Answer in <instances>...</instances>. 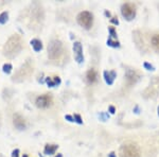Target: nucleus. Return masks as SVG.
Masks as SVG:
<instances>
[{
	"instance_id": "dca6fc26",
	"label": "nucleus",
	"mask_w": 159,
	"mask_h": 157,
	"mask_svg": "<svg viewBox=\"0 0 159 157\" xmlns=\"http://www.w3.org/2000/svg\"><path fill=\"white\" fill-rule=\"evenodd\" d=\"M2 69H3L4 73L9 75V73H11V71H12V65H11V64H4L3 67H2Z\"/></svg>"
},
{
	"instance_id": "a211bd4d",
	"label": "nucleus",
	"mask_w": 159,
	"mask_h": 157,
	"mask_svg": "<svg viewBox=\"0 0 159 157\" xmlns=\"http://www.w3.org/2000/svg\"><path fill=\"white\" fill-rule=\"evenodd\" d=\"M19 156V150H14L13 153H12V157H18Z\"/></svg>"
},
{
	"instance_id": "9b49d317",
	"label": "nucleus",
	"mask_w": 159,
	"mask_h": 157,
	"mask_svg": "<svg viewBox=\"0 0 159 157\" xmlns=\"http://www.w3.org/2000/svg\"><path fill=\"white\" fill-rule=\"evenodd\" d=\"M31 45H32L33 49L36 52L41 51V49H43V44H41V41L39 39H33V41H31Z\"/></svg>"
},
{
	"instance_id": "412c9836",
	"label": "nucleus",
	"mask_w": 159,
	"mask_h": 157,
	"mask_svg": "<svg viewBox=\"0 0 159 157\" xmlns=\"http://www.w3.org/2000/svg\"><path fill=\"white\" fill-rule=\"evenodd\" d=\"M0 122H1V120H0Z\"/></svg>"
},
{
	"instance_id": "2eb2a0df",
	"label": "nucleus",
	"mask_w": 159,
	"mask_h": 157,
	"mask_svg": "<svg viewBox=\"0 0 159 157\" xmlns=\"http://www.w3.org/2000/svg\"><path fill=\"white\" fill-rule=\"evenodd\" d=\"M7 18H9V13L7 12H3L0 14V23L3 25L7 21Z\"/></svg>"
},
{
	"instance_id": "39448f33",
	"label": "nucleus",
	"mask_w": 159,
	"mask_h": 157,
	"mask_svg": "<svg viewBox=\"0 0 159 157\" xmlns=\"http://www.w3.org/2000/svg\"><path fill=\"white\" fill-rule=\"evenodd\" d=\"M33 72V67L31 66V64L29 62H27L25 65H22L20 69L17 71V73L14 75V81L16 82H22L23 80H26L31 73Z\"/></svg>"
},
{
	"instance_id": "0eeeda50",
	"label": "nucleus",
	"mask_w": 159,
	"mask_h": 157,
	"mask_svg": "<svg viewBox=\"0 0 159 157\" xmlns=\"http://www.w3.org/2000/svg\"><path fill=\"white\" fill-rule=\"evenodd\" d=\"M122 15L125 17L126 19H133L136 15V7L133 3H124L122 5Z\"/></svg>"
},
{
	"instance_id": "7ed1b4c3",
	"label": "nucleus",
	"mask_w": 159,
	"mask_h": 157,
	"mask_svg": "<svg viewBox=\"0 0 159 157\" xmlns=\"http://www.w3.org/2000/svg\"><path fill=\"white\" fill-rule=\"evenodd\" d=\"M64 48L62 41H57V39H53L50 41L48 46V55L49 59L52 61H56L61 59V56L63 55Z\"/></svg>"
},
{
	"instance_id": "f03ea898",
	"label": "nucleus",
	"mask_w": 159,
	"mask_h": 157,
	"mask_svg": "<svg viewBox=\"0 0 159 157\" xmlns=\"http://www.w3.org/2000/svg\"><path fill=\"white\" fill-rule=\"evenodd\" d=\"M120 157H140V149L137 144L133 142H126L123 146H121L119 151Z\"/></svg>"
},
{
	"instance_id": "20e7f679",
	"label": "nucleus",
	"mask_w": 159,
	"mask_h": 157,
	"mask_svg": "<svg viewBox=\"0 0 159 157\" xmlns=\"http://www.w3.org/2000/svg\"><path fill=\"white\" fill-rule=\"evenodd\" d=\"M78 19V23L80 26H82L85 29H90L92 27L93 23V16L92 14L88 11H83L77 17Z\"/></svg>"
},
{
	"instance_id": "423d86ee",
	"label": "nucleus",
	"mask_w": 159,
	"mask_h": 157,
	"mask_svg": "<svg viewBox=\"0 0 159 157\" xmlns=\"http://www.w3.org/2000/svg\"><path fill=\"white\" fill-rule=\"evenodd\" d=\"M52 103H53V99H52L51 94H49L39 96V97L36 99V101H35L36 106L37 107H39V108H47L49 106H51Z\"/></svg>"
},
{
	"instance_id": "f3484780",
	"label": "nucleus",
	"mask_w": 159,
	"mask_h": 157,
	"mask_svg": "<svg viewBox=\"0 0 159 157\" xmlns=\"http://www.w3.org/2000/svg\"><path fill=\"white\" fill-rule=\"evenodd\" d=\"M59 82H61V81H59V78H54V81H51L50 78H47V83H48L49 86H54L55 84H59Z\"/></svg>"
},
{
	"instance_id": "ddd939ff",
	"label": "nucleus",
	"mask_w": 159,
	"mask_h": 157,
	"mask_svg": "<svg viewBox=\"0 0 159 157\" xmlns=\"http://www.w3.org/2000/svg\"><path fill=\"white\" fill-rule=\"evenodd\" d=\"M105 78H106V82L108 84H111L114 82V78H115V72L114 71H110V72H105Z\"/></svg>"
},
{
	"instance_id": "9d476101",
	"label": "nucleus",
	"mask_w": 159,
	"mask_h": 157,
	"mask_svg": "<svg viewBox=\"0 0 159 157\" xmlns=\"http://www.w3.org/2000/svg\"><path fill=\"white\" fill-rule=\"evenodd\" d=\"M96 78H98V75H96V71L94 69L88 70L87 75H86V80L89 84H93L96 81Z\"/></svg>"
},
{
	"instance_id": "6ab92c4d",
	"label": "nucleus",
	"mask_w": 159,
	"mask_h": 157,
	"mask_svg": "<svg viewBox=\"0 0 159 157\" xmlns=\"http://www.w3.org/2000/svg\"><path fill=\"white\" fill-rule=\"evenodd\" d=\"M22 157H28V156H27V155H23V156H22Z\"/></svg>"
},
{
	"instance_id": "4468645a",
	"label": "nucleus",
	"mask_w": 159,
	"mask_h": 157,
	"mask_svg": "<svg viewBox=\"0 0 159 157\" xmlns=\"http://www.w3.org/2000/svg\"><path fill=\"white\" fill-rule=\"evenodd\" d=\"M56 149H57V146H55V144H50V146L48 144V146H46V148H45V153L53 154L56 151Z\"/></svg>"
},
{
	"instance_id": "f8f14e48",
	"label": "nucleus",
	"mask_w": 159,
	"mask_h": 157,
	"mask_svg": "<svg viewBox=\"0 0 159 157\" xmlns=\"http://www.w3.org/2000/svg\"><path fill=\"white\" fill-rule=\"evenodd\" d=\"M152 46L156 51H159V34H155L152 37Z\"/></svg>"
},
{
	"instance_id": "f257e3e1",
	"label": "nucleus",
	"mask_w": 159,
	"mask_h": 157,
	"mask_svg": "<svg viewBox=\"0 0 159 157\" xmlns=\"http://www.w3.org/2000/svg\"><path fill=\"white\" fill-rule=\"evenodd\" d=\"M22 49V39L21 37L15 34L12 35L7 39V44L3 47V54L9 59H13L17 55Z\"/></svg>"
},
{
	"instance_id": "1a4fd4ad",
	"label": "nucleus",
	"mask_w": 159,
	"mask_h": 157,
	"mask_svg": "<svg viewBox=\"0 0 159 157\" xmlns=\"http://www.w3.org/2000/svg\"><path fill=\"white\" fill-rule=\"evenodd\" d=\"M13 123L18 130H23L26 127V120L23 119V117L19 114H15L13 117Z\"/></svg>"
},
{
	"instance_id": "6e6552de",
	"label": "nucleus",
	"mask_w": 159,
	"mask_h": 157,
	"mask_svg": "<svg viewBox=\"0 0 159 157\" xmlns=\"http://www.w3.org/2000/svg\"><path fill=\"white\" fill-rule=\"evenodd\" d=\"M73 52H74V59L78 63H82L84 61V56H83V50H82L81 43H74L73 45Z\"/></svg>"
},
{
	"instance_id": "aec40b11",
	"label": "nucleus",
	"mask_w": 159,
	"mask_h": 157,
	"mask_svg": "<svg viewBox=\"0 0 159 157\" xmlns=\"http://www.w3.org/2000/svg\"><path fill=\"white\" fill-rule=\"evenodd\" d=\"M59 157H62V155H61V154H59Z\"/></svg>"
}]
</instances>
